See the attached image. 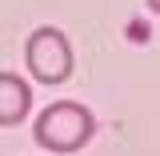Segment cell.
Segmentation results:
<instances>
[{"mask_svg": "<svg viewBox=\"0 0 160 156\" xmlns=\"http://www.w3.org/2000/svg\"><path fill=\"white\" fill-rule=\"evenodd\" d=\"M32 136H36L40 148H48L56 156H68V152H80L88 140L96 136V116L80 100H56V104H48L36 116Z\"/></svg>", "mask_w": 160, "mask_h": 156, "instance_id": "cell-1", "label": "cell"}, {"mask_svg": "<svg viewBox=\"0 0 160 156\" xmlns=\"http://www.w3.org/2000/svg\"><path fill=\"white\" fill-rule=\"evenodd\" d=\"M24 64L40 84H64L72 76V44L60 28L40 24L24 44Z\"/></svg>", "mask_w": 160, "mask_h": 156, "instance_id": "cell-2", "label": "cell"}, {"mask_svg": "<svg viewBox=\"0 0 160 156\" xmlns=\"http://www.w3.org/2000/svg\"><path fill=\"white\" fill-rule=\"evenodd\" d=\"M32 112V88L16 72H0V128H12Z\"/></svg>", "mask_w": 160, "mask_h": 156, "instance_id": "cell-3", "label": "cell"}, {"mask_svg": "<svg viewBox=\"0 0 160 156\" xmlns=\"http://www.w3.org/2000/svg\"><path fill=\"white\" fill-rule=\"evenodd\" d=\"M148 8H152V12H156V16H160V0H148Z\"/></svg>", "mask_w": 160, "mask_h": 156, "instance_id": "cell-4", "label": "cell"}]
</instances>
